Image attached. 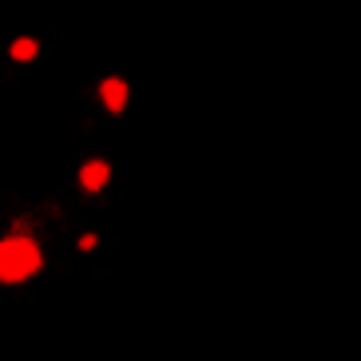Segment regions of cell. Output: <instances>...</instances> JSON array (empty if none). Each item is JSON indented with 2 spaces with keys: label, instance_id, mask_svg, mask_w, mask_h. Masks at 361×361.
Returning a JSON list of instances; mask_svg holds the SVG:
<instances>
[{
  "label": "cell",
  "instance_id": "cell-5",
  "mask_svg": "<svg viewBox=\"0 0 361 361\" xmlns=\"http://www.w3.org/2000/svg\"><path fill=\"white\" fill-rule=\"evenodd\" d=\"M96 246H99L96 234H84V238H80V250H96Z\"/></svg>",
  "mask_w": 361,
  "mask_h": 361
},
{
  "label": "cell",
  "instance_id": "cell-3",
  "mask_svg": "<svg viewBox=\"0 0 361 361\" xmlns=\"http://www.w3.org/2000/svg\"><path fill=\"white\" fill-rule=\"evenodd\" d=\"M75 179H80V191L84 195H99V191H107V183H111V163H107L104 155H96V159H87L84 167L75 171Z\"/></svg>",
  "mask_w": 361,
  "mask_h": 361
},
{
  "label": "cell",
  "instance_id": "cell-1",
  "mask_svg": "<svg viewBox=\"0 0 361 361\" xmlns=\"http://www.w3.org/2000/svg\"><path fill=\"white\" fill-rule=\"evenodd\" d=\"M44 250L28 231H12L0 238V282L4 286H20L28 278L40 274Z\"/></svg>",
  "mask_w": 361,
  "mask_h": 361
},
{
  "label": "cell",
  "instance_id": "cell-2",
  "mask_svg": "<svg viewBox=\"0 0 361 361\" xmlns=\"http://www.w3.org/2000/svg\"><path fill=\"white\" fill-rule=\"evenodd\" d=\"M99 104L111 111V116H123L131 104V84L123 80V75H107V80H99Z\"/></svg>",
  "mask_w": 361,
  "mask_h": 361
},
{
  "label": "cell",
  "instance_id": "cell-4",
  "mask_svg": "<svg viewBox=\"0 0 361 361\" xmlns=\"http://www.w3.org/2000/svg\"><path fill=\"white\" fill-rule=\"evenodd\" d=\"M8 56L16 64H32L36 56H40V40H36V36H16V40L8 44Z\"/></svg>",
  "mask_w": 361,
  "mask_h": 361
}]
</instances>
